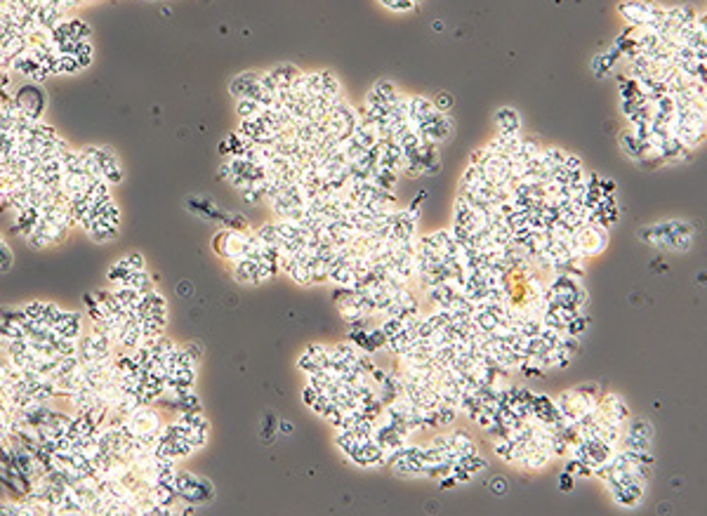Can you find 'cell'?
I'll return each mask as SVG.
<instances>
[{
    "mask_svg": "<svg viewBox=\"0 0 707 516\" xmlns=\"http://www.w3.org/2000/svg\"><path fill=\"white\" fill-rule=\"evenodd\" d=\"M644 241H649L656 248L667 250H688L691 245V227L686 222H670V225H658L646 231H639Z\"/></svg>",
    "mask_w": 707,
    "mask_h": 516,
    "instance_id": "obj_1",
    "label": "cell"
},
{
    "mask_svg": "<svg viewBox=\"0 0 707 516\" xmlns=\"http://www.w3.org/2000/svg\"><path fill=\"white\" fill-rule=\"evenodd\" d=\"M250 234H252V231L222 229L220 234L212 238V248H215V252H217L220 257L234 262V259L248 255V252H250Z\"/></svg>",
    "mask_w": 707,
    "mask_h": 516,
    "instance_id": "obj_2",
    "label": "cell"
},
{
    "mask_svg": "<svg viewBox=\"0 0 707 516\" xmlns=\"http://www.w3.org/2000/svg\"><path fill=\"white\" fill-rule=\"evenodd\" d=\"M12 102L17 104V109L24 113L29 120H41L45 113V106H48L45 92L41 90L38 83H31V81H26L24 86H19L17 90H12Z\"/></svg>",
    "mask_w": 707,
    "mask_h": 516,
    "instance_id": "obj_3",
    "label": "cell"
},
{
    "mask_svg": "<svg viewBox=\"0 0 707 516\" xmlns=\"http://www.w3.org/2000/svg\"><path fill=\"white\" fill-rule=\"evenodd\" d=\"M172 486L177 497L187 500V502H207V500H212V483L196 474L177 472Z\"/></svg>",
    "mask_w": 707,
    "mask_h": 516,
    "instance_id": "obj_4",
    "label": "cell"
},
{
    "mask_svg": "<svg viewBox=\"0 0 707 516\" xmlns=\"http://www.w3.org/2000/svg\"><path fill=\"white\" fill-rule=\"evenodd\" d=\"M83 153H86L92 163L97 165V170H99V175H102L104 182H109L111 187L113 184H120V180H123L120 160H118L116 153L109 149V146H88V149H83Z\"/></svg>",
    "mask_w": 707,
    "mask_h": 516,
    "instance_id": "obj_5",
    "label": "cell"
},
{
    "mask_svg": "<svg viewBox=\"0 0 707 516\" xmlns=\"http://www.w3.org/2000/svg\"><path fill=\"white\" fill-rule=\"evenodd\" d=\"M620 12L629 19L632 26H644V24H651V21L663 19L665 7H660L658 3H653V0H627V3L620 5Z\"/></svg>",
    "mask_w": 707,
    "mask_h": 516,
    "instance_id": "obj_6",
    "label": "cell"
},
{
    "mask_svg": "<svg viewBox=\"0 0 707 516\" xmlns=\"http://www.w3.org/2000/svg\"><path fill=\"white\" fill-rule=\"evenodd\" d=\"M81 227L86 229V234L97 243L113 241V238L118 236V229H120L118 225H111V222H106L104 217H99V215L95 212V207H92V212L81 222Z\"/></svg>",
    "mask_w": 707,
    "mask_h": 516,
    "instance_id": "obj_7",
    "label": "cell"
},
{
    "mask_svg": "<svg viewBox=\"0 0 707 516\" xmlns=\"http://www.w3.org/2000/svg\"><path fill=\"white\" fill-rule=\"evenodd\" d=\"M142 269H147V267H144V257L140 255V252H130V255L120 257L116 264H111L109 274H106V279H109L111 286L116 288V286H120L125 276L135 274V272H142Z\"/></svg>",
    "mask_w": 707,
    "mask_h": 516,
    "instance_id": "obj_8",
    "label": "cell"
},
{
    "mask_svg": "<svg viewBox=\"0 0 707 516\" xmlns=\"http://www.w3.org/2000/svg\"><path fill=\"white\" fill-rule=\"evenodd\" d=\"M625 445L627 450L632 453H646L649 445H651V429L644 420H634L632 427L627 429V436H625Z\"/></svg>",
    "mask_w": 707,
    "mask_h": 516,
    "instance_id": "obj_9",
    "label": "cell"
},
{
    "mask_svg": "<svg viewBox=\"0 0 707 516\" xmlns=\"http://www.w3.org/2000/svg\"><path fill=\"white\" fill-rule=\"evenodd\" d=\"M236 109H238V115H241V118H255V115H262L267 111V106L262 102H257V99L243 97V99H238Z\"/></svg>",
    "mask_w": 707,
    "mask_h": 516,
    "instance_id": "obj_10",
    "label": "cell"
},
{
    "mask_svg": "<svg viewBox=\"0 0 707 516\" xmlns=\"http://www.w3.org/2000/svg\"><path fill=\"white\" fill-rule=\"evenodd\" d=\"M497 123H500V133H517L519 130V118L512 109H502L497 113Z\"/></svg>",
    "mask_w": 707,
    "mask_h": 516,
    "instance_id": "obj_11",
    "label": "cell"
},
{
    "mask_svg": "<svg viewBox=\"0 0 707 516\" xmlns=\"http://www.w3.org/2000/svg\"><path fill=\"white\" fill-rule=\"evenodd\" d=\"M12 262H14V257H12L10 245H7L5 238L0 236V272H7V269L12 267Z\"/></svg>",
    "mask_w": 707,
    "mask_h": 516,
    "instance_id": "obj_12",
    "label": "cell"
},
{
    "mask_svg": "<svg viewBox=\"0 0 707 516\" xmlns=\"http://www.w3.org/2000/svg\"><path fill=\"white\" fill-rule=\"evenodd\" d=\"M384 5L391 7V10H398V12H406V10H411V7H415L413 0H382Z\"/></svg>",
    "mask_w": 707,
    "mask_h": 516,
    "instance_id": "obj_13",
    "label": "cell"
},
{
    "mask_svg": "<svg viewBox=\"0 0 707 516\" xmlns=\"http://www.w3.org/2000/svg\"><path fill=\"white\" fill-rule=\"evenodd\" d=\"M434 106H436V109H439V111H443V113H445V111L450 109V97L445 95V92H441V95H439V99H436V104H434Z\"/></svg>",
    "mask_w": 707,
    "mask_h": 516,
    "instance_id": "obj_14",
    "label": "cell"
},
{
    "mask_svg": "<svg viewBox=\"0 0 707 516\" xmlns=\"http://www.w3.org/2000/svg\"><path fill=\"white\" fill-rule=\"evenodd\" d=\"M177 290H180V295H182V297H187V295H191V283H189V281H182V283H180V288H177Z\"/></svg>",
    "mask_w": 707,
    "mask_h": 516,
    "instance_id": "obj_15",
    "label": "cell"
},
{
    "mask_svg": "<svg viewBox=\"0 0 707 516\" xmlns=\"http://www.w3.org/2000/svg\"><path fill=\"white\" fill-rule=\"evenodd\" d=\"M571 486H573V479H571V476H568V474L561 476V488H564V490H571Z\"/></svg>",
    "mask_w": 707,
    "mask_h": 516,
    "instance_id": "obj_16",
    "label": "cell"
},
{
    "mask_svg": "<svg viewBox=\"0 0 707 516\" xmlns=\"http://www.w3.org/2000/svg\"><path fill=\"white\" fill-rule=\"evenodd\" d=\"M290 429H293V427H290L288 422H283V425H281V431H290Z\"/></svg>",
    "mask_w": 707,
    "mask_h": 516,
    "instance_id": "obj_17",
    "label": "cell"
}]
</instances>
